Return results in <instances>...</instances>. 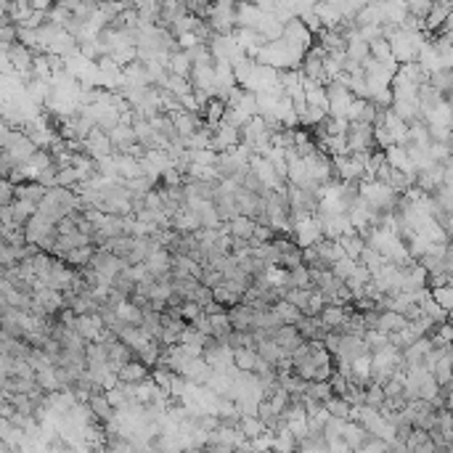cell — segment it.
<instances>
[{
    "mask_svg": "<svg viewBox=\"0 0 453 453\" xmlns=\"http://www.w3.org/2000/svg\"><path fill=\"white\" fill-rule=\"evenodd\" d=\"M273 310L279 313V318L284 321V326H297V323L302 321V310H300V307H294L292 302H286V300H281Z\"/></svg>",
    "mask_w": 453,
    "mask_h": 453,
    "instance_id": "obj_9",
    "label": "cell"
},
{
    "mask_svg": "<svg viewBox=\"0 0 453 453\" xmlns=\"http://www.w3.org/2000/svg\"><path fill=\"white\" fill-rule=\"evenodd\" d=\"M88 406H91V411H93V416L101 422V424L107 427V424H112L114 419H117V408L109 403V398H107V392H95L93 398L88 400Z\"/></svg>",
    "mask_w": 453,
    "mask_h": 453,
    "instance_id": "obj_3",
    "label": "cell"
},
{
    "mask_svg": "<svg viewBox=\"0 0 453 453\" xmlns=\"http://www.w3.org/2000/svg\"><path fill=\"white\" fill-rule=\"evenodd\" d=\"M148 379H151V376H148V366L144 360H130V363L120 371V382L128 387H138V385H144V382H148Z\"/></svg>",
    "mask_w": 453,
    "mask_h": 453,
    "instance_id": "obj_4",
    "label": "cell"
},
{
    "mask_svg": "<svg viewBox=\"0 0 453 453\" xmlns=\"http://www.w3.org/2000/svg\"><path fill=\"white\" fill-rule=\"evenodd\" d=\"M257 313L260 310H254L249 305H236L231 313H228V318H231V326H233V332H254V326H257Z\"/></svg>",
    "mask_w": 453,
    "mask_h": 453,
    "instance_id": "obj_1",
    "label": "cell"
},
{
    "mask_svg": "<svg viewBox=\"0 0 453 453\" xmlns=\"http://www.w3.org/2000/svg\"><path fill=\"white\" fill-rule=\"evenodd\" d=\"M326 411L332 413L334 419H342V422H350V419H353V406H350L345 398H332L326 403Z\"/></svg>",
    "mask_w": 453,
    "mask_h": 453,
    "instance_id": "obj_10",
    "label": "cell"
},
{
    "mask_svg": "<svg viewBox=\"0 0 453 453\" xmlns=\"http://www.w3.org/2000/svg\"><path fill=\"white\" fill-rule=\"evenodd\" d=\"M270 339H273V342H276V345H279L286 355H292L297 347L305 345V337L300 334V329H297V326H281L279 332L273 334Z\"/></svg>",
    "mask_w": 453,
    "mask_h": 453,
    "instance_id": "obj_2",
    "label": "cell"
},
{
    "mask_svg": "<svg viewBox=\"0 0 453 453\" xmlns=\"http://www.w3.org/2000/svg\"><path fill=\"white\" fill-rule=\"evenodd\" d=\"M239 432L244 435V440H257V438H263L268 429L260 416H241Z\"/></svg>",
    "mask_w": 453,
    "mask_h": 453,
    "instance_id": "obj_7",
    "label": "cell"
},
{
    "mask_svg": "<svg viewBox=\"0 0 453 453\" xmlns=\"http://www.w3.org/2000/svg\"><path fill=\"white\" fill-rule=\"evenodd\" d=\"M438 302L440 305H453V289H443V292H438Z\"/></svg>",
    "mask_w": 453,
    "mask_h": 453,
    "instance_id": "obj_11",
    "label": "cell"
},
{
    "mask_svg": "<svg viewBox=\"0 0 453 453\" xmlns=\"http://www.w3.org/2000/svg\"><path fill=\"white\" fill-rule=\"evenodd\" d=\"M257 355H260V360H266V363H270L273 369L279 366L281 360L286 358V353L281 350L273 339H260V345H257Z\"/></svg>",
    "mask_w": 453,
    "mask_h": 453,
    "instance_id": "obj_6",
    "label": "cell"
},
{
    "mask_svg": "<svg viewBox=\"0 0 453 453\" xmlns=\"http://www.w3.org/2000/svg\"><path fill=\"white\" fill-rule=\"evenodd\" d=\"M305 398L313 400V403L326 406V403L334 398L332 385H329V382H310V385H307V390H305Z\"/></svg>",
    "mask_w": 453,
    "mask_h": 453,
    "instance_id": "obj_8",
    "label": "cell"
},
{
    "mask_svg": "<svg viewBox=\"0 0 453 453\" xmlns=\"http://www.w3.org/2000/svg\"><path fill=\"white\" fill-rule=\"evenodd\" d=\"M318 318H321V323L329 329V332H342L347 316H345V310H342L339 305H326L323 310H321Z\"/></svg>",
    "mask_w": 453,
    "mask_h": 453,
    "instance_id": "obj_5",
    "label": "cell"
}]
</instances>
